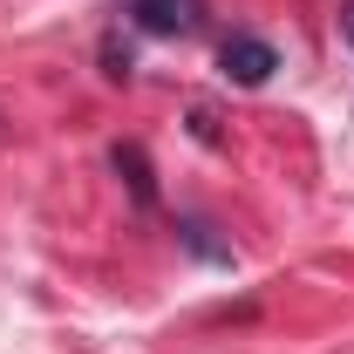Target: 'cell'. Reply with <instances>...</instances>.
<instances>
[{
	"mask_svg": "<svg viewBox=\"0 0 354 354\" xmlns=\"http://www.w3.org/2000/svg\"><path fill=\"white\" fill-rule=\"evenodd\" d=\"M130 7L136 28H150V35H191L198 28V0H123Z\"/></svg>",
	"mask_w": 354,
	"mask_h": 354,
	"instance_id": "obj_2",
	"label": "cell"
},
{
	"mask_svg": "<svg viewBox=\"0 0 354 354\" xmlns=\"http://www.w3.org/2000/svg\"><path fill=\"white\" fill-rule=\"evenodd\" d=\"M116 171L130 177V191H136V205H157V177H150V157L136 150V143H116V157H109Z\"/></svg>",
	"mask_w": 354,
	"mask_h": 354,
	"instance_id": "obj_3",
	"label": "cell"
},
{
	"mask_svg": "<svg viewBox=\"0 0 354 354\" xmlns=\"http://www.w3.org/2000/svg\"><path fill=\"white\" fill-rule=\"evenodd\" d=\"M218 68H225L239 88H259L266 75L279 68V55H272V41H259V35H232V41L218 48Z\"/></svg>",
	"mask_w": 354,
	"mask_h": 354,
	"instance_id": "obj_1",
	"label": "cell"
}]
</instances>
